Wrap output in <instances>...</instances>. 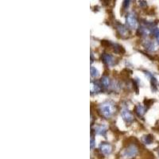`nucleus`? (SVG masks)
Here are the masks:
<instances>
[{
    "mask_svg": "<svg viewBox=\"0 0 159 159\" xmlns=\"http://www.w3.org/2000/svg\"><path fill=\"white\" fill-rule=\"evenodd\" d=\"M97 112L104 119H111L116 112V104L111 100H106L99 105Z\"/></svg>",
    "mask_w": 159,
    "mask_h": 159,
    "instance_id": "f257e3e1",
    "label": "nucleus"
},
{
    "mask_svg": "<svg viewBox=\"0 0 159 159\" xmlns=\"http://www.w3.org/2000/svg\"><path fill=\"white\" fill-rule=\"evenodd\" d=\"M139 150V147L137 142H130V143L126 145L125 148L123 149L122 155L127 159L133 158L138 154Z\"/></svg>",
    "mask_w": 159,
    "mask_h": 159,
    "instance_id": "f03ea898",
    "label": "nucleus"
},
{
    "mask_svg": "<svg viewBox=\"0 0 159 159\" xmlns=\"http://www.w3.org/2000/svg\"><path fill=\"white\" fill-rule=\"evenodd\" d=\"M126 25L129 30H136L138 26L137 16L134 13L129 12L126 15Z\"/></svg>",
    "mask_w": 159,
    "mask_h": 159,
    "instance_id": "7ed1b4c3",
    "label": "nucleus"
},
{
    "mask_svg": "<svg viewBox=\"0 0 159 159\" xmlns=\"http://www.w3.org/2000/svg\"><path fill=\"white\" fill-rule=\"evenodd\" d=\"M120 115H121L122 118H123V121L127 123V124L130 125L131 123H134V115L132 114V112L130 111V110H129L127 107H122L121 111H120Z\"/></svg>",
    "mask_w": 159,
    "mask_h": 159,
    "instance_id": "20e7f679",
    "label": "nucleus"
},
{
    "mask_svg": "<svg viewBox=\"0 0 159 159\" xmlns=\"http://www.w3.org/2000/svg\"><path fill=\"white\" fill-rule=\"evenodd\" d=\"M99 150L103 155H110L113 151V147L111 143H107V142H103V143H101V144L99 145Z\"/></svg>",
    "mask_w": 159,
    "mask_h": 159,
    "instance_id": "39448f33",
    "label": "nucleus"
},
{
    "mask_svg": "<svg viewBox=\"0 0 159 159\" xmlns=\"http://www.w3.org/2000/svg\"><path fill=\"white\" fill-rule=\"evenodd\" d=\"M101 60L103 61V63L107 66L111 67L116 65V58L114 56H112L111 54L108 53V52H103L101 55Z\"/></svg>",
    "mask_w": 159,
    "mask_h": 159,
    "instance_id": "423d86ee",
    "label": "nucleus"
},
{
    "mask_svg": "<svg viewBox=\"0 0 159 159\" xmlns=\"http://www.w3.org/2000/svg\"><path fill=\"white\" fill-rule=\"evenodd\" d=\"M99 83L101 84L103 90L108 91L111 89H115V87L113 86V82H112L111 80L108 77V76H105L104 75V76H102Z\"/></svg>",
    "mask_w": 159,
    "mask_h": 159,
    "instance_id": "0eeeda50",
    "label": "nucleus"
},
{
    "mask_svg": "<svg viewBox=\"0 0 159 159\" xmlns=\"http://www.w3.org/2000/svg\"><path fill=\"white\" fill-rule=\"evenodd\" d=\"M116 28L117 33L122 38H128L130 35V30L127 27V25H124L121 23H117Z\"/></svg>",
    "mask_w": 159,
    "mask_h": 159,
    "instance_id": "6e6552de",
    "label": "nucleus"
},
{
    "mask_svg": "<svg viewBox=\"0 0 159 159\" xmlns=\"http://www.w3.org/2000/svg\"><path fill=\"white\" fill-rule=\"evenodd\" d=\"M143 45L145 49H147V50L150 51V52H154V51H155L157 49L155 42L150 39H147V38L143 41Z\"/></svg>",
    "mask_w": 159,
    "mask_h": 159,
    "instance_id": "1a4fd4ad",
    "label": "nucleus"
},
{
    "mask_svg": "<svg viewBox=\"0 0 159 159\" xmlns=\"http://www.w3.org/2000/svg\"><path fill=\"white\" fill-rule=\"evenodd\" d=\"M150 34H151V30L143 25H139V29H137V33H136V34L140 37H147Z\"/></svg>",
    "mask_w": 159,
    "mask_h": 159,
    "instance_id": "9d476101",
    "label": "nucleus"
},
{
    "mask_svg": "<svg viewBox=\"0 0 159 159\" xmlns=\"http://www.w3.org/2000/svg\"><path fill=\"white\" fill-rule=\"evenodd\" d=\"M147 108L145 106H143L142 104H137L134 106V111L135 113L136 116H138L139 118H142L144 114L146 113L147 111Z\"/></svg>",
    "mask_w": 159,
    "mask_h": 159,
    "instance_id": "9b49d317",
    "label": "nucleus"
},
{
    "mask_svg": "<svg viewBox=\"0 0 159 159\" xmlns=\"http://www.w3.org/2000/svg\"><path fill=\"white\" fill-rule=\"evenodd\" d=\"M103 91L102 89V86L100 84L99 82H96V81H92L91 82V94H93V93H99Z\"/></svg>",
    "mask_w": 159,
    "mask_h": 159,
    "instance_id": "f8f14e48",
    "label": "nucleus"
},
{
    "mask_svg": "<svg viewBox=\"0 0 159 159\" xmlns=\"http://www.w3.org/2000/svg\"><path fill=\"white\" fill-rule=\"evenodd\" d=\"M94 132L95 134H99V135H102L103 137H106V134H107V127H105L104 125H102V124H99L97 125L95 127L94 129Z\"/></svg>",
    "mask_w": 159,
    "mask_h": 159,
    "instance_id": "ddd939ff",
    "label": "nucleus"
},
{
    "mask_svg": "<svg viewBox=\"0 0 159 159\" xmlns=\"http://www.w3.org/2000/svg\"><path fill=\"white\" fill-rule=\"evenodd\" d=\"M142 141L144 144H147V145H150L153 143L154 142V136L152 135V134H147V135H144L142 139Z\"/></svg>",
    "mask_w": 159,
    "mask_h": 159,
    "instance_id": "4468645a",
    "label": "nucleus"
},
{
    "mask_svg": "<svg viewBox=\"0 0 159 159\" xmlns=\"http://www.w3.org/2000/svg\"><path fill=\"white\" fill-rule=\"evenodd\" d=\"M99 76H100V74H99V72L98 71V69L92 65L91 66V77L96 79V78L99 77Z\"/></svg>",
    "mask_w": 159,
    "mask_h": 159,
    "instance_id": "2eb2a0df",
    "label": "nucleus"
},
{
    "mask_svg": "<svg viewBox=\"0 0 159 159\" xmlns=\"http://www.w3.org/2000/svg\"><path fill=\"white\" fill-rule=\"evenodd\" d=\"M151 34H153V36L155 38H157V40L159 39V28L155 27L151 30Z\"/></svg>",
    "mask_w": 159,
    "mask_h": 159,
    "instance_id": "dca6fc26",
    "label": "nucleus"
},
{
    "mask_svg": "<svg viewBox=\"0 0 159 159\" xmlns=\"http://www.w3.org/2000/svg\"><path fill=\"white\" fill-rule=\"evenodd\" d=\"M130 1H124L123 3V11H126V10L128 9L129 6H130Z\"/></svg>",
    "mask_w": 159,
    "mask_h": 159,
    "instance_id": "f3484780",
    "label": "nucleus"
},
{
    "mask_svg": "<svg viewBox=\"0 0 159 159\" xmlns=\"http://www.w3.org/2000/svg\"><path fill=\"white\" fill-rule=\"evenodd\" d=\"M95 146H96V140H95V139L93 138V136H92V138H91V149H94Z\"/></svg>",
    "mask_w": 159,
    "mask_h": 159,
    "instance_id": "a211bd4d",
    "label": "nucleus"
},
{
    "mask_svg": "<svg viewBox=\"0 0 159 159\" xmlns=\"http://www.w3.org/2000/svg\"><path fill=\"white\" fill-rule=\"evenodd\" d=\"M139 6H141L142 7H147V2L146 1H140L139 2Z\"/></svg>",
    "mask_w": 159,
    "mask_h": 159,
    "instance_id": "6ab92c4d",
    "label": "nucleus"
},
{
    "mask_svg": "<svg viewBox=\"0 0 159 159\" xmlns=\"http://www.w3.org/2000/svg\"><path fill=\"white\" fill-rule=\"evenodd\" d=\"M158 155H159V150H158Z\"/></svg>",
    "mask_w": 159,
    "mask_h": 159,
    "instance_id": "aec40b11",
    "label": "nucleus"
}]
</instances>
